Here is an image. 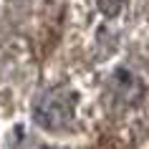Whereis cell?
Returning a JSON list of instances; mask_svg holds the SVG:
<instances>
[{
	"instance_id": "obj_1",
	"label": "cell",
	"mask_w": 149,
	"mask_h": 149,
	"mask_svg": "<svg viewBox=\"0 0 149 149\" xmlns=\"http://www.w3.org/2000/svg\"><path fill=\"white\" fill-rule=\"evenodd\" d=\"M71 116H73V94L68 88H56L51 94H46V99L36 109V121L53 132L66 126Z\"/></svg>"
},
{
	"instance_id": "obj_2",
	"label": "cell",
	"mask_w": 149,
	"mask_h": 149,
	"mask_svg": "<svg viewBox=\"0 0 149 149\" xmlns=\"http://www.w3.org/2000/svg\"><path fill=\"white\" fill-rule=\"evenodd\" d=\"M124 3H126V0H96V8L101 10V15L114 18V15H119V13H121Z\"/></svg>"
}]
</instances>
